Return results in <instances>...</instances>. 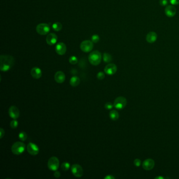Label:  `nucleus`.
Instances as JSON below:
<instances>
[{"instance_id":"nucleus-1","label":"nucleus","mask_w":179,"mask_h":179,"mask_svg":"<svg viewBox=\"0 0 179 179\" xmlns=\"http://www.w3.org/2000/svg\"><path fill=\"white\" fill-rule=\"evenodd\" d=\"M15 63V59L11 55H1L0 69L2 72H7L11 69Z\"/></svg>"},{"instance_id":"nucleus-2","label":"nucleus","mask_w":179,"mask_h":179,"mask_svg":"<svg viewBox=\"0 0 179 179\" xmlns=\"http://www.w3.org/2000/svg\"><path fill=\"white\" fill-rule=\"evenodd\" d=\"M88 60L91 65L97 66L100 64L102 61V54L99 51L95 50L89 54Z\"/></svg>"},{"instance_id":"nucleus-3","label":"nucleus","mask_w":179,"mask_h":179,"mask_svg":"<svg viewBox=\"0 0 179 179\" xmlns=\"http://www.w3.org/2000/svg\"><path fill=\"white\" fill-rule=\"evenodd\" d=\"M25 144L22 142H16L12 145L11 150L13 154L19 155L25 151Z\"/></svg>"},{"instance_id":"nucleus-4","label":"nucleus","mask_w":179,"mask_h":179,"mask_svg":"<svg viewBox=\"0 0 179 179\" xmlns=\"http://www.w3.org/2000/svg\"><path fill=\"white\" fill-rule=\"evenodd\" d=\"M127 101L124 97H118L116 98L113 103L114 107L117 109L121 110L124 109L127 105Z\"/></svg>"},{"instance_id":"nucleus-5","label":"nucleus","mask_w":179,"mask_h":179,"mask_svg":"<svg viewBox=\"0 0 179 179\" xmlns=\"http://www.w3.org/2000/svg\"><path fill=\"white\" fill-rule=\"evenodd\" d=\"M47 165L48 168L50 170L53 171H56L59 168V161L57 158L56 157H52L48 160Z\"/></svg>"},{"instance_id":"nucleus-6","label":"nucleus","mask_w":179,"mask_h":179,"mask_svg":"<svg viewBox=\"0 0 179 179\" xmlns=\"http://www.w3.org/2000/svg\"><path fill=\"white\" fill-rule=\"evenodd\" d=\"M36 32L39 35H45L49 33L50 30V25L46 23L39 24L36 26Z\"/></svg>"},{"instance_id":"nucleus-7","label":"nucleus","mask_w":179,"mask_h":179,"mask_svg":"<svg viewBox=\"0 0 179 179\" xmlns=\"http://www.w3.org/2000/svg\"><path fill=\"white\" fill-rule=\"evenodd\" d=\"M94 47L93 42L89 40L82 41L80 44V49L84 52L88 53L91 51Z\"/></svg>"},{"instance_id":"nucleus-8","label":"nucleus","mask_w":179,"mask_h":179,"mask_svg":"<svg viewBox=\"0 0 179 179\" xmlns=\"http://www.w3.org/2000/svg\"><path fill=\"white\" fill-rule=\"evenodd\" d=\"M71 171L73 174L77 178L82 177L84 174V171L82 167L77 164H75L72 165Z\"/></svg>"},{"instance_id":"nucleus-9","label":"nucleus","mask_w":179,"mask_h":179,"mask_svg":"<svg viewBox=\"0 0 179 179\" xmlns=\"http://www.w3.org/2000/svg\"><path fill=\"white\" fill-rule=\"evenodd\" d=\"M27 150L28 152L32 156H36L37 154H39V147L37 146L36 144L32 142H30L28 144Z\"/></svg>"},{"instance_id":"nucleus-10","label":"nucleus","mask_w":179,"mask_h":179,"mask_svg":"<svg viewBox=\"0 0 179 179\" xmlns=\"http://www.w3.org/2000/svg\"><path fill=\"white\" fill-rule=\"evenodd\" d=\"M117 70V67L114 64H109L105 67L104 71L106 74L113 75L116 73Z\"/></svg>"},{"instance_id":"nucleus-11","label":"nucleus","mask_w":179,"mask_h":179,"mask_svg":"<svg viewBox=\"0 0 179 179\" xmlns=\"http://www.w3.org/2000/svg\"><path fill=\"white\" fill-rule=\"evenodd\" d=\"M8 114L12 118L14 119L18 118L19 116V109L16 106H12L8 109Z\"/></svg>"},{"instance_id":"nucleus-12","label":"nucleus","mask_w":179,"mask_h":179,"mask_svg":"<svg viewBox=\"0 0 179 179\" xmlns=\"http://www.w3.org/2000/svg\"><path fill=\"white\" fill-rule=\"evenodd\" d=\"M67 47L66 45L63 42H59L55 47V51L58 55H63L66 53Z\"/></svg>"},{"instance_id":"nucleus-13","label":"nucleus","mask_w":179,"mask_h":179,"mask_svg":"<svg viewBox=\"0 0 179 179\" xmlns=\"http://www.w3.org/2000/svg\"><path fill=\"white\" fill-rule=\"evenodd\" d=\"M154 164L155 163L154 160L152 159H147L143 161L142 167L147 171H149L154 168Z\"/></svg>"},{"instance_id":"nucleus-14","label":"nucleus","mask_w":179,"mask_h":179,"mask_svg":"<svg viewBox=\"0 0 179 179\" xmlns=\"http://www.w3.org/2000/svg\"><path fill=\"white\" fill-rule=\"evenodd\" d=\"M165 14L169 17H172L176 14V8L173 6H167L165 8Z\"/></svg>"},{"instance_id":"nucleus-15","label":"nucleus","mask_w":179,"mask_h":179,"mask_svg":"<svg viewBox=\"0 0 179 179\" xmlns=\"http://www.w3.org/2000/svg\"><path fill=\"white\" fill-rule=\"evenodd\" d=\"M46 41L48 45H53L57 41V36L54 33H50L47 36Z\"/></svg>"},{"instance_id":"nucleus-16","label":"nucleus","mask_w":179,"mask_h":179,"mask_svg":"<svg viewBox=\"0 0 179 179\" xmlns=\"http://www.w3.org/2000/svg\"><path fill=\"white\" fill-rule=\"evenodd\" d=\"M54 79L57 83L62 84L65 80V75L62 71H58L55 74Z\"/></svg>"},{"instance_id":"nucleus-17","label":"nucleus","mask_w":179,"mask_h":179,"mask_svg":"<svg viewBox=\"0 0 179 179\" xmlns=\"http://www.w3.org/2000/svg\"><path fill=\"white\" fill-rule=\"evenodd\" d=\"M30 74L35 79H39L42 76L41 69L37 67L33 68L30 71Z\"/></svg>"},{"instance_id":"nucleus-18","label":"nucleus","mask_w":179,"mask_h":179,"mask_svg":"<svg viewBox=\"0 0 179 179\" xmlns=\"http://www.w3.org/2000/svg\"><path fill=\"white\" fill-rule=\"evenodd\" d=\"M158 35L154 32H150L147 35L146 40L149 43H153L157 39Z\"/></svg>"},{"instance_id":"nucleus-19","label":"nucleus","mask_w":179,"mask_h":179,"mask_svg":"<svg viewBox=\"0 0 179 179\" xmlns=\"http://www.w3.org/2000/svg\"><path fill=\"white\" fill-rule=\"evenodd\" d=\"M80 82V78L76 76H74L70 78L69 83L70 85L73 87H76L79 85Z\"/></svg>"},{"instance_id":"nucleus-20","label":"nucleus","mask_w":179,"mask_h":179,"mask_svg":"<svg viewBox=\"0 0 179 179\" xmlns=\"http://www.w3.org/2000/svg\"><path fill=\"white\" fill-rule=\"evenodd\" d=\"M109 117L111 120L116 121L117 119H118L119 115L118 111H117L116 110H111L109 113Z\"/></svg>"},{"instance_id":"nucleus-21","label":"nucleus","mask_w":179,"mask_h":179,"mask_svg":"<svg viewBox=\"0 0 179 179\" xmlns=\"http://www.w3.org/2000/svg\"><path fill=\"white\" fill-rule=\"evenodd\" d=\"M62 27H63L62 24L60 22H56L52 25L53 29L57 32L60 31L62 29Z\"/></svg>"},{"instance_id":"nucleus-22","label":"nucleus","mask_w":179,"mask_h":179,"mask_svg":"<svg viewBox=\"0 0 179 179\" xmlns=\"http://www.w3.org/2000/svg\"><path fill=\"white\" fill-rule=\"evenodd\" d=\"M103 59L105 63H110L112 61V56L109 54L105 53L103 55Z\"/></svg>"},{"instance_id":"nucleus-23","label":"nucleus","mask_w":179,"mask_h":179,"mask_svg":"<svg viewBox=\"0 0 179 179\" xmlns=\"http://www.w3.org/2000/svg\"><path fill=\"white\" fill-rule=\"evenodd\" d=\"M19 139L21 140L22 141H24L26 140L27 138H28V135L26 134V133L24 131H22L21 132L19 135Z\"/></svg>"},{"instance_id":"nucleus-24","label":"nucleus","mask_w":179,"mask_h":179,"mask_svg":"<svg viewBox=\"0 0 179 179\" xmlns=\"http://www.w3.org/2000/svg\"><path fill=\"white\" fill-rule=\"evenodd\" d=\"M70 167V165L69 163L65 162L63 163L61 165V169L63 170V171H66L69 170V168Z\"/></svg>"},{"instance_id":"nucleus-25","label":"nucleus","mask_w":179,"mask_h":179,"mask_svg":"<svg viewBox=\"0 0 179 179\" xmlns=\"http://www.w3.org/2000/svg\"><path fill=\"white\" fill-rule=\"evenodd\" d=\"M69 62L72 65H75L78 62V59L77 57L75 56H72L69 59Z\"/></svg>"},{"instance_id":"nucleus-26","label":"nucleus","mask_w":179,"mask_h":179,"mask_svg":"<svg viewBox=\"0 0 179 179\" xmlns=\"http://www.w3.org/2000/svg\"><path fill=\"white\" fill-rule=\"evenodd\" d=\"M18 124H19L18 121L16 120L15 119H14L13 120L11 121V123H10V126L12 129H15V128H17V127H18Z\"/></svg>"},{"instance_id":"nucleus-27","label":"nucleus","mask_w":179,"mask_h":179,"mask_svg":"<svg viewBox=\"0 0 179 179\" xmlns=\"http://www.w3.org/2000/svg\"><path fill=\"white\" fill-rule=\"evenodd\" d=\"M99 41V36L95 34L91 36V41H93L94 43H98Z\"/></svg>"},{"instance_id":"nucleus-28","label":"nucleus","mask_w":179,"mask_h":179,"mask_svg":"<svg viewBox=\"0 0 179 179\" xmlns=\"http://www.w3.org/2000/svg\"><path fill=\"white\" fill-rule=\"evenodd\" d=\"M97 78L99 80H102L104 79L105 77V73L102 72H100L97 74Z\"/></svg>"},{"instance_id":"nucleus-29","label":"nucleus","mask_w":179,"mask_h":179,"mask_svg":"<svg viewBox=\"0 0 179 179\" xmlns=\"http://www.w3.org/2000/svg\"><path fill=\"white\" fill-rule=\"evenodd\" d=\"M113 107H114V105L111 102H107L105 105V108L107 110L111 109L113 108Z\"/></svg>"},{"instance_id":"nucleus-30","label":"nucleus","mask_w":179,"mask_h":179,"mask_svg":"<svg viewBox=\"0 0 179 179\" xmlns=\"http://www.w3.org/2000/svg\"><path fill=\"white\" fill-rule=\"evenodd\" d=\"M159 3L160 6H167L168 5V0H160Z\"/></svg>"},{"instance_id":"nucleus-31","label":"nucleus","mask_w":179,"mask_h":179,"mask_svg":"<svg viewBox=\"0 0 179 179\" xmlns=\"http://www.w3.org/2000/svg\"><path fill=\"white\" fill-rule=\"evenodd\" d=\"M133 163H134V164H135V167H139L140 166L141 161V160L139 159H135V160H134Z\"/></svg>"},{"instance_id":"nucleus-32","label":"nucleus","mask_w":179,"mask_h":179,"mask_svg":"<svg viewBox=\"0 0 179 179\" xmlns=\"http://www.w3.org/2000/svg\"><path fill=\"white\" fill-rule=\"evenodd\" d=\"M172 5H178L179 4V0H169Z\"/></svg>"},{"instance_id":"nucleus-33","label":"nucleus","mask_w":179,"mask_h":179,"mask_svg":"<svg viewBox=\"0 0 179 179\" xmlns=\"http://www.w3.org/2000/svg\"><path fill=\"white\" fill-rule=\"evenodd\" d=\"M4 135H5V131H4V130L3 128H1V130H0V138L2 139V138H3V136Z\"/></svg>"},{"instance_id":"nucleus-34","label":"nucleus","mask_w":179,"mask_h":179,"mask_svg":"<svg viewBox=\"0 0 179 179\" xmlns=\"http://www.w3.org/2000/svg\"><path fill=\"white\" fill-rule=\"evenodd\" d=\"M54 176H55V178H59L61 176V173L59 171L56 170V171H55V173L54 174Z\"/></svg>"},{"instance_id":"nucleus-35","label":"nucleus","mask_w":179,"mask_h":179,"mask_svg":"<svg viewBox=\"0 0 179 179\" xmlns=\"http://www.w3.org/2000/svg\"><path fill=\"white\" fill-rule=\"evenodd\" d=\"M105 179H115V177L111 176V175H108L106 176H105L104 178Z\"/></svg>"},{"instance_id":"nucleus-36","label":"nucleus","mask_w":179,"mask_h":179,"mask_svg":"<svg viewBox=\"0 0 179 179\" xmlns=\"http://www.w3.org/2000/svg\"><path fill=\"white\" fill-rule=\"evenodd\" d=\"M157 178H158V179H159V178H161V179H163L162 177H157Z\"/></svg>"}]
</instances>
